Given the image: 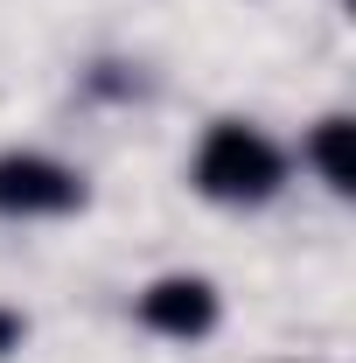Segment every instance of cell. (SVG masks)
I'll return each mask as SVG.
<instances>
[{
	"instance_id": "2",
	"label": "cell",
	"mask_w": 356,
	"mask_h": 363,
	"mask_svg": "<svg viewBox=\"0 0 356 363\" xmlns=\"http://www.w3.org/2000/svg\"><path fill=\"white\" fill-rule=\"evenodd\" d=\"M84 210V175L49 154H0V217H70Z\"/></svg>"
},
{
	"instance_id": "4",
	"label": "cell",
	"mask_w": 356,
	"mask_h": 363,
	"mask_svg": "<svg viewBox=\"0 0 356 363\" xmlns=\"http://www.w3.org/2000/svg\"><path fill=\"white\" fill-rule=\"evenodd\" d=\"M350 133H356L350 119H321V126H314V140H308V161H314V168H321V182H328L335 196H350V189H356Z\"/></svg>"
},
{
	"instance_id": "3",
	"label": "cell",
	"mask_w": 356,
	"mask_h": 363,
	"mask_svg": "<svg viewBox=\"0 0 356 363\" xmlns=\"http://www.w3.org/2000/svg\"><path fill=\"white\" fill-rule=\"evenodd\" d=\"M140 321L154 335H168V342H203L217 328V286L196 279V272H168V279H154L140 294Z\"/></svg>"
},
{
	"instance_id": "1",
	"label": "cell",
	"mask_w": 356,
	"mask_h": 363,
	"mask_svg": "<svg viewBox=\"0 0 356 363\" xmlns=\"http://www.w3.org/2000/svg\"><path fill=\"white\" fill-rule=\"evenodd\" d=\"M279 182H287L279 147H272L259 126H245V119H217V126L203 133V147H196V189H203L210 203L252 210V203L279 196Z\"/></svg>"
},
{
	"instance_id": "5",
	"label": "cell",
	"mask_w": 356,
	"mask_h": 363,
	"mask_svg": "<svg viewBox=\"0 0 356 363\" xmlns=\"http://www.w3.org/2000/svg\"><path fill=\"white\" fill-rule=\"evenodd\" d=\"M21 335H28V321L14 315V308H0V357H7V350H21Z\"/></svg>"
}]
</instances>
